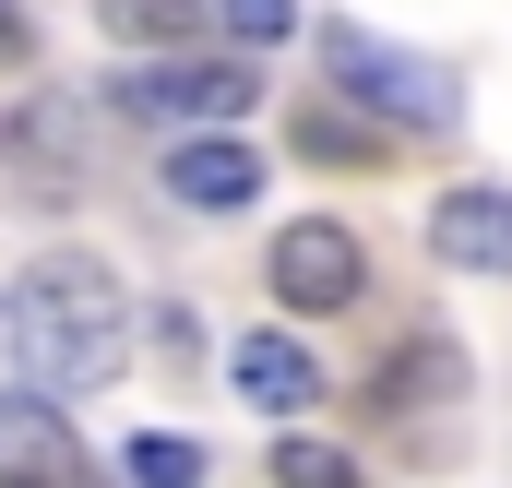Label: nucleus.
Instances as JSON below:
<instances>
[{
	"mask_svg": "<svg viewBox=\"0 0 512 488\" xmlns=\"http://www.w3.org/2000/svg\"><path fill=\"white\" fill-rule=\"evenodd\" d=\"M429 250L453 274H512V191H441L429 203Z\"/></svg>",
	"mask_w": 512,
	"mask_h": 488,
	"instance_id": "7",
	"label": "nucleus"
},
{
	"mask_svg": "<svg viewBox=\"0 0 512 488\" xmlns=\"http://www.w3.org/2000/svg\"><path fill=\"white\" fill-rule=\"evenodd\" d=\"M215 12H227L239 48H286V36H298V0H215Z\"/></svg>",
	"mask_w": 512,
	"mask_h": 488,
	"instance_id": "12",
	"label": "nucleus"
},
{
	"mask_svg": "<svg viewBox=\"0 0 512 488\" xmlns=\"http://www.w3.org/2000/svg\"><path fill=\"white\" fill-rule=\"evenodd\" d=\"M298 143H310V155H346V167H382V143L346 131V120H298Z\"/></svg>",
	"mask_w": 512,
	"mask_h": 488,
	"instance_id": "13",
	"label": "nucleus"
},
{
	"mask_svg": "<svg viewBox=\"0 0 512 488\" xmlns=\"http://www.w3.org/2000/svg\"><path fill=\"white\" fill-rule=\"evenodd\" d=\"M334 84H346L358 108L405 120V131H441V120H453V72H441V60H417V48L358 36V24H334Z\"/></svg>",
	"mask_w": 512,
	"mask_h": 488,
	"instance_id": "2",
	"label": "nucleus"
},
{
	"mask_svg": "<svg viewBox=\"0 0 512 488\" xmlns=\"http://www.w3.org/2000/svg\"><path fill=\"white\" fill-rule=\"evenodd\" d=\"M191 12H203V0H96V24H108V36H131V48L191 36Z\"/></svg>",
	"mask_w": 512,
	"mask_h": 488,
	"instance_id": "11",
	"label": "nucleus"
},
{
	"mask_svg": "<svg viewBox=\"0 0 512 488\" xmlns=\"http://www.w3.org/2000/svg\"><path fill=\"white\" fill-rule=\"evenodd\" d=\"M131 108L191 120V131H227V120L262 108V72H239V60H167V72H131Z\"/></svg>",
	"mask_w": 512,
	"mask_h": 488,
	"instance_id": "4",
	"label": "nucleus"
},
{
	"mask_svg": "<svg viewBox=\"0 0 512 488\" xmlns=\"http://www.w3.org/2000/svg\"><path fill=\"white\" fill-rule=\"evenodd\" d=\"M227 381L251 393L262 417H298V405L322 393V358H310V346H298V334L274 322V334H239V346H227Z\"/></svg>",
	"mask_w": 512,
	"mask_h": 488,
	"instance_id": "8",
	"label": "nucleus"
},
{
	"mask_svg": "<svg viewBox=\"0 0 512 488\" xmlns=\"http://www.w3.org/2000/svg\"><path fill=\"white\" fill-rule=\"evenodd\" d=\"M370 465L346 453V441H310V429H286L274 441V488H358Z\"/></svg>",
	"mask_w": 512,
	"mask_h": 488,
	"instance_id": "9",
	"label": "nucleus"
},
{
	"mask_svg": "<svg viewBox=\"0 0 512 488\" xmlns=\"http://www.w3.org/2000/svg\"><path fill=\"white\" fill-rule=\"evenodd\" d=\"M120 453H131V488H203V441L191 429H143Z\"/></svg>",
	"mask_w": 512,
	"mask_h": 488,
	"instance_id": "10",
	"label": "nucleus"
},
{
	"mask_svg": "<svg viewBox=\"0 0 512 488\" xmlns=\"http://www.w3.org/2000/svg\"><path fill=\"white\" fill-rule=\"evenodd\" d=\"M262 274H274L286 310H358V239H346L334 215H298L286 239L262 250Z\"/></svg>",
	"mask_w": 512,
	"mask_h": 488,
	"instance_id": "3",
	"label": "nucleus"
},
{
	"mask_svg": "<svg viewBox=\"0 0 512 488\" xmlns=\"http://www.w3.org/2000/svg\"><path fill=\"white\" fill-rule=\"evenodd\" d=\"M0 334H12V358L36 381H108L131 346V298L108 262L60 250V262H24V286L0 298Z\"/></svg>",
	"mask_w": 512,
	"mask_h": 488,
	"instance_id": "1",
	"label": "nucleus"
},
{
	"mask_svg": "<svg viewBox=\"0 0 512 488\" xmlns=\"http://www.w3.org/2000/svg\"><path fill=\"white\" fill-rule=\"evenodd\" d=\"M0 488H84V441L48 393H0Z\"/></svg>",
	"mask_w": 512,
	"mask_h": 488,
	"instance_id": "5",
	"label": "nucleus"
},
{
	"mask_svg": "<svg viewBox=\"0 0 512 488\" xmlns=\"http://www.w3.org/2000/svg\"><path fill=\"white\" fill-rule=\"evenodd\" d=\"M167 191L203 203V215H239V203H262V155L239 131H179L167 143Z\"/></svg>",
	"mask_w": 512,
	"mask_h": 488,
	"instance_id": "6",
	"label": "nucleus"
}]
</instances>
